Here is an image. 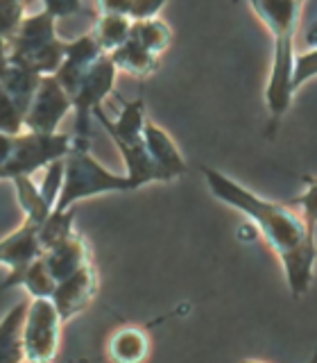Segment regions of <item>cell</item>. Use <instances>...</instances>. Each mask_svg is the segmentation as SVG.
Wrapping results in <instances>:
<instances>
[{
	"instance_id": "603a6c76",
	"label": "cell",
	"mask_w": 317,
	"mask_h": 363,
	"mask_svg": "<svg viewBox=\"0 0 317 363\" xmlns=\"http://www.w3.org/2000/svg\"><path fill=\"white\" fill-rule=\"evenodd\" d=\"M28 3L30 0H0V37H14L21 21L25 18Z\"/></svg>"
},
{
	"instance_id": "83f0119b",
	"label": "cell",
	"mask_w": 317,
	"mask_h": 363,
	"mask_svg": "<svg viewBox=\"0 0 317 363\" xmlns=\"http://www.w3.org/2000/svg\"><path fill=\"white\" fill-rule=\"evenodd\" d=\"M43 9L48 11L52 18H66L73 16L82 9V0H41Z\"/></svg>"
},
{
	"instance_id": "d6986e66",
	"label": "cell",
	"mask_w": 317,
	"mask_h": 363,
	"mask_svg": "<svg viewBox=\"0 0 317 363\" xmlns=\"http://www.w3.org/2000/svg\"><path fill=\"white\" fill-rule=\"evenodd\" d=\"M129 37L141 41L145 48H150L156 55H163L168 50L170 41H173V30L161 18H145V21H132Z\"/></svg>"
},
{
	"instance_id": "484cf974",
	"label": "cell",
	"mask_w": 317,
	"mask_h": 363,
	"mask_svg": "<svg viewBox=\"0 0 317 363\" xmlns=\"http://www.w3.org/2000/svg\"><path fill=\"white\" fill-rule=\"evenodd\" d=\"M317 75V48H309V52L294 55V68H292V86L297 89L306 79Z\"/></svg>"
},
{
	"instance_id": "ac0fdd59",
	"label": "cell",
	"mask_w": 317,
	"mask_h": 363,
	"mask_svg": "<svg viewBox=\"0 0 317 363\" xmlns=\"http://www.w3.org/2000/svg\"><path fill=\"white\" fill-rule=\"evenodd\" d=\"M129 28H132V18L129 16H116V14H100L93 30V39L102 48V52L111 55L116 48L127 41L129 37Z\"/></svg>"
},
{
	"instance_id": "f546056e",
	"label": "cell",
	"mask_w": 317,
	"mask_h": 363,
	"mask_svg": "<svg viewBox=\"0 0 317 363\" xmlns=\"http://www.w3.org/2000/svg\"><path fill=\"white\" fill-rule=\"evenodd\" d=\"M14 139H16V134L0 132V170H3V166L7 164L11 150H14Z\"/></svg>"
},
{
	"instance_id": "5bb4252c",
	"label": "cell",
	"mask_w": 317,
	"mask_h": 363,
	"mask_svg": "<svg viewBox=\"0 0 317 363\" xmlns=\"http://www.w3.org/2000/svg\"><path fill=\"white\" fill-rule=\"evenodd\" d=\"M109 57L113 60V64H116L118 71L132 73L136 77L152 75L158 68V60H161V55L145 48V45L141 41H136L134 37H127V41H125L120 48L113 50Z\"/></svg>"
},
{
	"instance_id": "8992f818",
	"label": "cell",
	"mask_w": 317,
	"mask_h": 363,
	"mask_svg": "<svg viewBox=\"0 0 317 363\" xmlns=\"http://www.w3.org/2000/svg\"><path fill=\"white\" fill-rule=\"evenodd\" d=\"M118 68L109 55H100L98 60L86 68V73L77 82L75 91L71 94L73 111H75V141L88 143L91 139V118L93 111L102 107L105 98L113 91L116 84Z\"/></svg>"
},
{
	"instance_id": "8fae6325",
	"label": "cell",
	"mask_w": 317,
	"mask_h": 363,
	"mask_svg": "<svg viewBox=\"0 0 317 363\" xmlns=\"http://www.w3.org/2000/svg\"><path fill=\"white\" fill-rule=\"evenodd\" d=\"M100 55H107V52H102V48L98 45V41L93 39L91 32L66 43L64 62L59 68H57V73H52V75L59 79V84L68 91V96L73 94L77 82L86 73V68L93 64Z\"/></svg>"
},
{
	"instance_id": "e0dca14e",
	"label": "cell",
	"mask_w": 317,
	"mask_h": 363,
	"mask_svg": "<svg viewBox=\"0 0 317 363\" xmlns=\"http://www.w3.org/2000/svg\"><path fill=\"white\" fill-rule=\"evenodd\" d=\"M11 182H14L16 198H18V204L23 209V216H25V220H30L34 225H41L54 207L41 196V189L34 184L30 175H18Z\"/></svg>"
},
{
	"instance_id": "3957f363",
	"label": "cell",
	"mask_w": 317,
	"mask_h": 363,
	"mask_svg": "<svg viewBox=\"0 0 317 363\" xmlns=\"http://www.w3.org/2000/svg\"><path fill=\"white\" fill-rule=\"evenodd\" d=\"M136 191L127 175H116L91 157L88 143H77L64 157V184L54 209H73L79 200L102 196V193H127Z\"/></svg>"
},
{
	"instance_id": "52a82bcc",
	"label": "cell",
	"mask_w": 317,
	"mask_h": 363,
	"mask_svg": "<svg viewBox=\"0 0 317 363\" xmlns=\"http://www.w3.org/2000/svg\"><path fill=\"white\" fill-rule=\"evenodd\" d=\"M62 315L50 298H32L23 323V359L32 363L52 361L59 350Z\"/></svg>"
},
{
	"instance_id": "30bf717a",
	"label": "cell",
	"mask_w": 317,
	"mask_h": 363,
	"mask_svg": "<svg viewBox=\"0 0 317 363\" xmlns=\"http://www.w3.org/2000/svg\"><path fill=\"white\" fill-rule=\"evenodd\" d=\"M143 139L147 145V152H150L152 162L156 166L158 182H173L186 173L184 157H181L177 143L173 141V136H170L163 128H158V125L152 121H145Z\"/></svg>"
},
{
	"instance_id": "4fadbf2b",
	"label": "cell",
	"mask_w": 317,
	"mask_h": 363,
	"mask_svg": "<svg viewBox=\"0 0 317 363\" xmlns=\"http://www.w3.org/2000/svg\"><path fill=\"white\" fill-rule=\"evenodd\" d=\"M41 257L45 261V266H48L50 275L54 277V281L73 275L75 270H79L91 261L86 241L75 232L71 236H66L64 241H59L57 245L48 247Z\"/></svg>"
},
{
	"instance_id": "9a60e30c",
	"label": "cell",
	"mask_w": 317,
	"mask_h": 363,
	"mask_svg": "<svg viewBox=\"0 0 317 363\" xmlns=\"http://www.w3.org/2000/svg\"><path fill=\"white\" fill-rule=\"evenodd\" d=\"M30 302H18L0 320V363L23 361V323Z\"/></svg>"
},
{
	"instance_id": "2e32d148",
	"label": "cell",
	"mask_w": 317,
	"mask_h": 363,
	"mask_svg": "<svg viewBox=\"0 0 317 363\" xmlns=\"http://www.w3.org/2000/svg\"><path fill=\"white\" fill-rule=\"evenodd\" d=\"M150 352V338L139 327H120L109 340V357L120 363L143 361Z\"/></svg>"
},
{
	"instance_id": "44dd1931",
	"label": "cell",
	"mask_w": 317,
	"mask_h": 363,
	"mask_svg": "<svg viewBox=\"0 0 317 363\" xmlns=\"http://www.w3.org/2000/svg\"><path fill=\"white\" fill-rule=\"evenodd\" d=\"M54 277L50 275L48 266H45L43 257H37L32 261V264L21 272V284L18 286H23L30 298H50L52 291H54Z\"/></svg>"
},
{
	"instance_id": "4dcf8cb0",
	"label": "cell",
	"mask_w": 317,
	"mask_h": 363,
	"mask_svg": "<svg viewBox=\"0 0 317 363\" xmlns=\"http://www.w3.org/2000/svg\"><path fill=\"white\" fill-rule=\"evenodd\" d=\"M9 64H11V60H9V39L0 37V77H3V73L7 71Z\"/></svg>"
},
{
	"instance_id": "7a4b0ae2",
	"label": "cell",
	"mask_w": 317,
	"mask_h": 363,
	"mask_svg": "<svg viewBox=\"0 0 317 363\" xmlns=\"http://www.w3.org/2000/svg\"><path fill=\"white\" fill-rule=\"evenodd\" d=\"M249 5L275 37V60L265 91L270 111V134H275L292 98V68H294V32H297L301 7L294 0H249Z\"/></svg>"
},
{
	"instance_id": "1f68e13d",
	"label": "cell",
	"mask_w": 317,
	"mask_h": 363,
	"mask_svg": "<svg viewBox=\"0 0 317 363\" xmlns=\"http://www.w3.org/2000/svg\"><path fill=\"white\" fill-rule=\"evenodd\" d=\"M306 45L309 48H317V21L311 23L309 30H306Z\"/></svg>"
},
{
	"instance_id": "7c38bea8",
	"label": "cell",
	"mask_w": 317,
	"mask_h": 363,
	"mask_svg": "<svg viewBox=\"0 0 317 363\" xmlns=\"http://www.w3.org/2000/svg\"><path fill=\"white\" fill-rule=\"evenodd\" d=\"M39 225L30 220H23L18 230L7 234L0 241V266H7L9 270H25L34 259L43 255L37 236Z\"/></svg>"
},
{
	"instance_id": "ffe728a7",
	"label": "cell",
	"mask_w": 317,
	"mask_h": 363,
	"mask_svg": "<svg viewBox=\"0 0 317 363\" xmlns=\"http://www.w3.org/2000/svg\"><path fill=\"white\" fill-rule=\"evenodd\" d=\"M73 223H75V216H73V209H66V211H59V209H52L50 216L45 218L39 230H37V236H39V245L45 252L48 247L57 245L59 241H64L66 236L73 234Z\"/></svg>"
},
{
	"instance_id": "f1b7e54d",
	"label": "cell",
	"mask_w": 317,
	"mask_h": 363,
	"mask_svg": "<svg viewBox=\"0 0 317 363\" xmlns=\"http://www.w3.org/2000/svg\"><path fill=\"white\" fill-rule=\"evenodd\" d=\"M100 14H116V16H129L132 0H98Z\"/></svg>"
},
{
	"instance_id": "d6a6232c",
	"label": "cell",
	"mask_w": 317,
	"mask_h": 363,
	"mask_svg": "<svg viewBox=\"0 0 317 363\" xmlns=\"http://www.w3.org/2000/svg\"><path fill=\"white\" fill-rule=\"evenodd\" d=\"M294 3H297L299 7H304V3H306V0H294Z\"/></svg>"
},
{
	"instance_id": "277c9868",
	"label": "cell",
	"mask_w": 317,
	"mask_h": 363,
	"mask_svg": "<svg viewBox=\"0 0 317 363\" xmlns=\"http://www.w3.org/2000/svg\"><path fill=\"white\" fill-rule=\"evenodd\" d=\"M54 21L48 11L25 14L14 37L9 39V60L39 75H52L64 62L66 41L54 32Z\"/></svg>"
},
{
	"instance_id": "d4e9b609",
	"label": "cell",
	"mask_w": 317,
	"mask_h": 363,
	"mask_svg": "<svg viewBox=\"0 0 317 363\" xmlns=\"http://www.w3.org/2000/svg\"><path fill=\"white\" fill-rule=\"evenodd\" d=\"M64 184V159H57V162L45 166V175L43 182L39 184L41 189V196L48 200L52 207L57 204V198H59V191Z\"/></svg>"
},
{
	"instance_id": "7402d4cb",
	"label": "cell",
	"mask_w": 317,
	"mask_h": 363,
	"mask_svg": "<svg viewBox=\"0 0 317 363\" xmlns=\"http://www.w3.org/2000/svg\"><path fill=\"white\" fill-rule=\"evenodd\" d=\"M23 118H25V109L16 105L7 91L0 86V132L5 134H21L23 132Z\"/></svg>"
},
{
	"instance_id": "cb8c5ba5",
	"label": "cell",
	"mask_w": 317,
	"mask_h": 363,
	"mask_svg": "<svg viewBox=\"0 0 317 363\" xmlns=\"http://www.w3.org/2000/svg\"><path fill=\"white\" fill-rule=\"evenodd\" d=\"M294 207H299V213L306 223V230H309L313 236H315V230H317V179H311L306 191L301 196L294 198Z\"/></svg>"
},
{
	"instance_id": "ba28073f",
	"label": "cell",
	"mask_w": 317,
	"mask_h": 363,
	"mask_svg": "<svg viewBox=\"0 0 317 363\" xmlns=\"http://www.w3.org/2000/svg\"><path fill=\"white\" fill-rule=\"evenodd\" d=\"M73 111V100L54 75H41L39 86L30 100L23 118V130L28 132H59V125Z\"/></svg>"
},
{
	"instance_id": "5b68a950",
	"label": "cell",
	"mask_w": 317,
	"mask_h": 363,
	"mask_svg": "<svg viewBox=\"0 0 317 363\" xmlns=\"http://www.w3.org/2000/svg\"><path fill=\"white\" fill-rule=\"evenodd\" d=\"M75 136L68 132H21L14 139L7 164L0 170V179H14L18 175H32L48 164L64 159L73 150Z\"/></svg>"
},
{
	"instance_id": "9c48e42d",
	"label": "cell",
	"mask_w": 317,
	"mask_h": 363,
	"mask_svg": "<svg viewBox=\"0 0 317 363\" xmlns=\"http://www.w3.org/2000/svg\"><path fill=\"white\" fill-rule=\"evenodd\" d=\"M98 286H100L98 270L91 261L79 270H75L73 275L57 281L50 300L57 306V311H59L62 320L66 323V320H71V318L82 313L86 306L93 302Z\"/></svg>"
},
{
	"instance_id": "4316f807",
	"label": "cell",
	"mask_w": 317,
	"mask_h": 363,
	"mask_svg": "<svg viewBox=\"0 0 317 363\" xmlns=\"http://www.w3.org/2000/svg\"><path fill=\"white\" fill-rule=\"evenodd\" d=\"M166 0H132L129 18L132 21H145V18H156L158 11L163 9Z\"/></svg>"
},
{
	"instance_id": "6da1fadb",
	"label": "cell",
	"mask_w": 317,
	"mask_h": 363,
	"mask_svg": "<svg viewBox=\"0 0 317 363\" xmlns=\"http://www.w3.org/2000/svg\"><path fill=\"white\" fill-rule=\"evenodd\" d=\"M202 173L213 198H218L220 202L245 213L258 227L267 247L281 261L292 298L306 295L313 281L317 247L315 236L306 230L301 213L288 207V204L256 196L254 191L245 189L241 182L220 173L218 168L204 166Z\"/></svg>"
}]
</instances>
